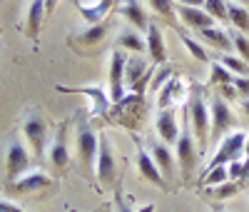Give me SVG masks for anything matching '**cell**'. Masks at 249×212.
Here are the masks:
<instances>
[{
	"label": "cell",
	"mask_w": 249,
	"mask_h": 212,
	"mask_svg": "<svg viewBox=\"0 0 249 212\" xmlns=\"http://www.w3.org/2000/svg\"><path fill=\"white\" fill-rule=\"evenodd\" d=\"M177 162H179V173H182V180L190 182L192 180V173L199 162V147H197V140L192 135V125H190V115L184 113V120H182V127H179V137H177Z\"/></svg>",
	"instance_id": "cell-1"
},
{
	"label": "cell",
	"mask_w": 249,
	"mask_h": 212,
	"mask_svg": "<svg viewBox=\"0 0 249 212\" xmlns=\"http://www.w3.org/2000/svg\"><path fill=\"white\" fill-rule=\"evenodd\" d=\"M187 115H190V125H192V135L197 140L199 153H204L210 147V105L204 100V90L195 88L190 105H187Z\"/></svg>",
	"instance_id": "cell-2"
},
{
	"label": "cell",
	"mask_w": 249,
	"mask_h": 212,
	"mask_svg": "<svg viewBox=\"0 0 249 212\" xmlns=\"http://www.w3.org/2000/svg\"><path fill=\"white\" fill-rule=\"evenodd\" d=\"M20 127H23V137L30 147V153L35 157H43L48 153V122L43 117V113L37 110H25V115L20 117Z\"/></svg>",
	"instance_id": "cell-3"
},
{
	"label": "cell",
	"mask_w": 249,
	"mask_h": 212,
	"mask_svg": "<svg viewBox=\"0 0 249 212\" xmlns=\"http://www.w3.org/2000/svg\"><path fill=\"white\" fill-rule=\"evenodd\" d=\"M75 147H77V155L80 162L85 170L95 173V160H97V147H100V135L92 130L90 120L80 117L77 120V130H75Z\"/></svg>",
	"instance_id": "cell-4"
},
{
	"label": "cell",
	"mask_w": 249,
	"mask_h": 212,
	"mask_svg": "<svg viewBox=\"0 0 249 212\" xmlns=\"http://www.w3.org/2000/svg\"><path fill=\"white\" fill-rule=\"evenodd\" d=\"M232 127H234V113L230 110V105L222 95H214L210 102V145L230 135Z\"/></svg>",
	"instance_id": "cell-5"
},
{
	"label": "cell",
	"mask_w": 249,
	"mask_h": 212,
	"mask_svg": "<svg viewBox=\"0 0 249 212\" xmlns=\"http://www.w3.org/2000/svg\"><path fill=\"white\" fill-rule=\"evenodd\" d=\"M30 167V153L23 145L20 137H10L5 147V182L13 185L18 177H23V173Z\"/></svg>",
	"instance_id": "cell-6"
},
{
	"label": "cell",
	"mask_w": 249,
	"mask_h": 212,
	"mask_svg": "<svg viewBox=\"0 0 249 212\" xmlns=\"http://www.w3.org/2000/svg\"><path fill=\"white\" fill-rule=\"evenodd\" d=\"M244 142H247V135H244V133H237V130H234V133H230V135H224V137H222V145L217 147V153L212 155L207 170L242 160V157H244Z\"/></svg>",
	"instance_id": "cell-7"
},
{
	"label": "cell",
	"mask_w": 249,
	"mask_h": 212,
	"mask_svg": "<svg viewBox=\"0 0 249 212\" xmlns=\"http://www.w3.org/2000/svg\"><path fill=\"white\" fill-rule=\"evenodd\" d=\"M95 177L100 180V187H115V177H117V165H115V155L110 140L105 135H100V147H97V160H95Z\"/></svg>",
	"instance_id": "cell-8"
},
{
	"label": "cell",
	"mask_w": 249,
	"mask_h": 212,
	"mask_svg": "<svg viewBox=\"0 0 249 212\" xmlns=\"http://www.w3.org/2000/svg\"><path fill=\"white\" fill-rule=\"evenodd\" d=\"M124 68H127V55L122 48H115L110 55V100L115 105L124 100Z\"/></svg>",
	"instance_id": "cell-9"
},
{
	"label": "cell",
	"mask_w": 249,
	"mask_h": 212,
	"mask_svg": "<svg viewBox=\"0 0 249 212\" xmlns=\"http://www.w3.org/2000/svg\"><path fill=\"white\" fill-rule=\"evenodd\" d=\"M68 127H70V120H62L55 130V137H53V145H50V162L55 167V173L65 175L68 173V165H70V153H68Z\"/></svg>",
	"instance_id": "cell-10"
},
{
	"label": "cell",
	"mask_w": 249,
	"mask_h": 212,
	"mask_svg": "<svg viewBox=\"0 0 249 212\" xmlns=\"http://www.w3.org/2000/svg\"><path fill=\"white\" fill-rule=\"evenodd\" d=\"M152 77V68H147V60H142L140 55L127 58V68H124V85L132 90V93H144L147 82Z\"/></svg>",
	"instance_id": "cell-11"
},
{
	"label": "cell",
	"mask_w": 249,
	"mask_h": 212,
	"mask_svg": "<svg viewBox=\"0 0 249 212\" xmlns=\"http://www.w3.org/2000/svg\"><path fill=\"white\" fill-rule=\"evenodd\" d=\"M53 187V180L48 173L43 170H33V173L18 177L13 185H8V193H15V195H37L43 190H50Z\"/></svg>",
	"instance_id": "cell-12"
},
{
	"label": "cell",
	"mask_w": 249,
	"mask_h": 212,
	"mask_svg": "<svg viewBox=\"0 0 249 212\" xmlns=\"http://www.w3.org/2000/svg\"><path fill=\"white\" fill-rule=\"evenodd\" d=\"M135 145H137V155H135V160H137V170H140V175H142L144 180H150L155 187L167 190L170 185H167V180L162 177V173H160V167L155 165L152 155H150V153L140 145V140H135Z\"/></svg>",
	"instance_id": "cell-13"
},
{
	"label": "cell",
	"mask_w": 249,
	"mask_h": 212,
	"mask_svg": "<svg viewBox=\"0 0 249 212\" xmlns=\"http://www.w3.org/2000/svg\"><path fill=\"white\" fill-rule=\"evenodd\" d=\"M147 153L152 155V160H155V165L160 167V173H162V177L167 180V185L175 180V155H172V150H170V145H164V142H157V140H152V142H147Z\"/></svg>",
	"instance_id": "cell-14"
},
{
	"label": "cell",
	"mask_w": 249,
	"mask_h": 212,
	"mask_svg": "<svg viewBox=\"0 0 249 212\" xmlns=\"http://www.w3.org/2000/svg\"><path fill=\"white\" fill-rule=\"evenodd\" d=\"M48 18L45 13V0H30L28 5V15H25V33L33 42V48H37L40 40V28H43V20Z\"/></svg>",
	"instance_id": "cell-15"
},
{
	"label": "cell",
	"mask_w": 249,
	"mask_h": 212,
	"mask_svg": "<svg viewBox=\"0 0 249 212\" xmlns=\"http://www.w3.org/2000/svg\"><path fill=\"white\" fill-rule=\"evenodd\" d=\"M110 28H112V23H110V20H105V23H100V25H90L85 33L72 35V38H70V45H72L75 50H85V48L100 45V42L107 38Z\"/></svg>",
	"instance_id": "cell-16"
},
{
	"label": "cell",
	"mask_w": 249,
	"mask_h": 212,
	"mask_svg": "<svg viewBox=\"0 0 249 212\" xmlns=\"http://www.w3.org/2000/svg\"><path fill=\"white\" fill-rule=\"evenodd\" d=\"M155 127L160 133V140H164V145H172L179 137V127H177V110L175 108H164L157 113Z\"/></svg>",
	"instance_id": "cell-17"
},
{
	"label": "cell",
	"mask_w": 249,
	"mask_h": 212,
	"mask_svg": "<svg viewBox=\"0 0 249 212\" xmlns=\"http://www.w3.org/2000/svg\"><path fill=\"white\" fill-rule=\"evenodd\" d=\"M177 15L184 20L187 28L192 30H207V28H214V18L207 13V10H199V8H187V5H179L177 3Z\"/></svg>",
	"instance_id": "cell-18"
},
{
	"label": "cell",
	"mask_w": 249,
	"mask_h": 212,
	"mask_svg": "<svg viewBox=\"0 0 249 212\" xmlns=\"http://www.w3.org/2000/svg\"><path fill=\"white\" fill-rule=\"evenodd\" d=\"M57 90L60 93H80V95L92 97V105H95L92 115H107L110 113L112 100H110V95L102 90V88H62V85H57Z\"/></svg>",
	"instance_id": "cell-19"
},
{
	"label": "cell",
	"mask_w": 249,
	"mask_h": 212,
	"mask_svg": "<svg viewBox=\"0 0 249 212\" xmlns=\"http://www.w3.org/2000/svg\"><path fill=\"white\" fill-rule=\"evenodd\" d=\"M117 10L124 20H130V25L137 28V30H147L150 23H152V20L147 18V13L142 10L140 0H122V3L117 5Z\"/></svg>",
	"instance_id": "cell-20"
},
{
	"label": "cell",
	"mask_w": 249,
	"mask_h": 212,
	"mask_svg": "<svg viewBox=\"0 0 249 212\" xmlns=\"http://www.w3.org/2000/svg\"><path fill=\"white\" fill-rule=\"evenodd\" d=\"M75 5H77L80 15L85 18L90 25H100V23H105L107 15H110V10L115 8V0H97L95 5H82L80 0H77Z\"/></svg>",
	"instance_id": "cell-21"
},
{
	"label": "cell",
	"mask_w": 249,
	"mask_h": 212,
	"mask_svg": "<svg viewBox=\"0 0 249 212\" xmlns=\"http://www.w3.org/2000/svg\"><path fill=\"white\" fill-rule=\"evenodd\" d=\"M147 53H150V58H152L155 65H164V62H167L164 38H162L160 25H155V23H150V28H147Z\"/></svg>",
	"instance_id": "cell-22"
},
{
	"label": "cell",
	"mask_w": 249,
	"mask_h": 212,
	"mask_svg": "<svg viewBox=\"0 0 249 212\" xmlns=\"http://www.w3.org/2000/svg\"><path fill=\"white\" fill-rule=\"evenodd\" d=\"M199 38L207 42V45L217 48L219 53H232L234 45H232V35H227L222 28H207V30H199Z\"/></svg>",
	"instance_id": "cell-23"
},
{
	"label": "cell",
	"mask_w": 249,
	"mask_h": 212,
	"mask_svg": "<svg viewBox=\"0 0 249 212\" xmlns=\"http://www.w3.org/2000/svg\"><path fill=\"white\" fill-rule=\"evenodd\" d=\"M117 42H120L122 50H132V53H137V55H142L144 50H147V40H144L137 30H120Z\"/></svg>",
	"instance_id": "cell-24"
},
{
	"label": "cell",
	"mask_w": 249,
	"mask_h": 212,
	"mask_svg": "<svg viewBox=\"0 0 249 212\" xmlns=\"http://www.w3.org/2000/svg\"><path fill=\"white\" fill-rule=\"evenodd\" d=\"M227 20L239 30V33H249V10L242 3H227Z\"/></svg>",
	"instance_id": "cell-25"
},
{
	"label": "cell",
	"mask_w": 249,
	"mask_h": 212,
	"mask_svg": "<svg viewBox=\"0 0 249 212\" xmlns=\"http://www.w3.org/2000/svg\"><path fill=\"white\" fill-rule=\"evenodd\" d=\"M219 62L230 70L232 75H237V77H249V65L239 58V55H232V53H222V58H219Z\"/></svg>",
	"instance_id": "cell-26"
},
{
	"label": "cell",
	"mask_w": 249,
	"mask_h": 212,
	"mask_svg": "<svg viewBox=\"0 0 249 212\" xmlns=\"http://www.w3.org/2000/svg\"><path fill=\"white\" fill-rule=\"evenodd\" d=\"M224 182H230V170H227V165H219V167H212L204 173V185L207 187H219Z\"/></svg>",
	"instance_id": "cell-27"
},
{
	"label": "cell",
	"mask_w": 249,
	"mask_h": 212,
	"mask_svg": "<svg viewBox=\"0 0 249 212\" xmlns=\"http://www.w3.org/2000/svg\"><path fill=\"white\" fill-rule=\"evenodd\" d=\"M152 5L155 13H160L162 18H167L170 23L175 25V18H177V0H147Z\"/></svg>",
	"instance_id": "cell-28"
},
{
	"label": "cell",
	"mask_w": 249,
	"mask_h": 212,
	"mask_svg": "<svg viewBox=\"0 0 249 212\" xmlns=\"http://www.w3.org/2000/svg\"><path fill=\"white\" fill-rule=\"evenodd\" d=\"M234 82V75L227 70L222 62H212V70H210V85H232Z\"/></svg>",
	"instance_id": "cell-29"
},
{
	"label": "cell",
	"mask_w": 249,
	"mask_h": 212,
	"mask_svg": "<svg viewBox=\"0 0 249 212\" xmlns=\"http://www.w3.org/2000/svg\"><path fill=\"white\" fill-rule=\"evenodd\" d=\"M232 45H234V53H237V55L247 62V65H249V38H247L244 33L237 30V33L232 35Z\"/></svg>",
	"instance_id": "cell-30"
},
{
	"label": "cell",
	"mask_w": 249,
	"mask_h": 212,
	"mask_svg": "<svg viewBox=\"0 0 249 212\" xmlns=\"http://www.w3.org/2000/svg\"><path fill=\"white\" fill-rule=\"evenodd\" d=\"M204 10L214 18V23H219V20H227V0H207Z\"/></svg>",
	"instance_id": "cell-31"
},
{
	"label": "cell",
	"mask_w": 249,
	"mask_h": 212,
	"mask_svg": "<svg viewBox=\"0 0 249 212\" xmlns=\"http://www.w3.org/2000/svg\"><path fill=\"white\" fill-rule=\"evenodd\" d=\"M179 38H182V42H184V48L190 50V53H192V55H195V58H197L199 62H207V60H210V58H207V53H204V48L199 45V42H195V40H192L190 35L179 33Z\"/></svg>",
	"instance_id": "cell-32"
},
{
	"label": "cell",
	"mask_w": 249,
	"mask_h": 212,
	"mask_svg": "<svg viewBox=\"0 0 249 212\" xmlns=\"http://www.w3.org/2000/svg\"><path fill=\"white\" fill-rule=\"evenodd\" d=\"M115 212H135V210L130 207L127 197H124V193H122V182L115 185Z\"/></svg>",
	"instance_id": "cell-33"
},
{
	"label": "cell",
	"mask_w": 249,
	"mask_h": 212,
	"mask_svg": "<svg viewBox=\"0 0 249 212\" xmlns=\"http://www.w3.org/2000/svg\"><path fill=\"white\" fill-rule=\"evenodd\" d=\"M239 190V182H224V185H219L217 190H214V197H219V200H224V197H230V195H234Z\"/></svg>",
	"instance_id": "cell-34"
},
{
	"label": "cell",
	"mask_w": 249,
	"mask_h": 212,
	"mask_svg": "<svg viewBox=\"0 0 249 212\" xmlns=\"http://www.w3.org/2000/svg\"><path fill=\"white\" fill-rule=\"evenodd\" d=\"M234 88L239 100H249V77H234Z\"/></svg>",
	"instance_id": "cell-35"
},
{
	"label": "cell",
	"mask_w": 249,
	"mask_h": 212,
	"mask_svg": "<svg viewBox=\"0 0 249 212\" xmlns=\"http://www.w3.org/2000/svg\"><path fill=\"white\" fill-rule=\"evenodd\" d=\"M0 212H25V210L18 207V205H13L10 200H0Z\"/></svg>",
	"instance_id": "cell-36"
},
{
	"label": "cell",
	"mask_w": 249,
	"mask_h": 212,
	"mask_svg": "<svg viewBox=\"0 0 249 212\" xmlns=\"http://www.w3.org/2000/svg\"><path fill=\"white\" fill-rule=\"evenodd\" d=\"M179 5H187V8H199V5H204L207 0H177Z\"/></svg>",
	"instance_id": "cell-37"
},
{
	"label": "cell",
	"mask_w": 249,
	"mask_h": 212,
	"mask_svg": "<svg viewBox=\"0 0 249 212\" xmlns=\"http://www.w3.org/2000/svg\"><path fill=\"white\" fill-rule=\"evenodd\" d=\"M55 8H57V0H45V13H48V18L55 13Z\"/></svg>",
	"instance_id": "cell-38"
},
{
	"label": "cell",
	"mask_w": 249,
	"mask_h": 212,
	"mask_svg": "<svg viewBox=\"0 0 249 212\" xmlns=\"http://www.w3.org/2000/svg\"><path fill=\"white\" fill-rule=\"evenodd\" d=\"M244 162H249V135H247V142H244Z\"/></svg>",
	"instance_id": "cell-39"
},
{
	"label": "cell",
	"mask_w": 249,
	"mask_h": 212,
	"mask_svg": "<svg viewBox=\"0 0 249 212\" xmlns=\"http://www.w3.org/2000/svg\"><path fill=\"white\" fill-rule=\"evenodd\" d=\"M242 110L249 115V100H242Z\"/></svg>",
	"instance_id": "cell-40"
},
{
	"label": "cell",
	"mask_w": 249,
	"mask_h": 212,
	"mask_svg": "<svg viewBox=\"0 0 249 212\" xmlns=\"http://www.w3.org/2000/svg\"><path fill=\"white\" fill-rule=\"evenodd\" d=\"M212 212H224V210H222V207H214V210H212Z\"/></svg>",
	"instance_id": "cell-41"
}]
</instances>
